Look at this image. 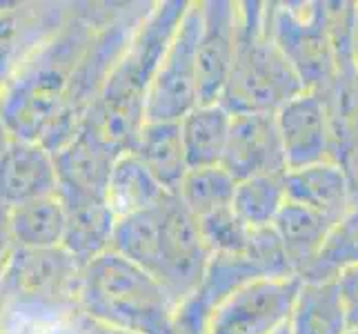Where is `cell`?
<instances>
[{"label": "cell", "mask_w": 358, "mask_h": 334, "mask_svg": "<svg viewBox=\"0 0 358 334\" xmlns=\"http://www.w3.org/2000/svg\"><path fill=\"white\" fill-rule=\"evenodd\" d=\"M120 154L94 127L83 123L78 134L54 152L58 194L105 199L109 174Z\"/></svg>", "instance_id": "7c38bea8"}, {"label": "cell", "mask_w": 358, "mask_h": 334, "mask_svg": "<svg viewBox=\"0 0 358 334\" xmlns=\"http://www.w3.org/2000/svg\"><path fill=\"white\" fill-rule=\"evenodd\" d=\"M350 334H358V330H352V332H350Z\"/></svg>", "instance_id": "836d02e7"}, {"label": "cell", "mask_w": 358, "mask_h": 334, "mask_svg": "<svg viewBox=\"0 0 358 334\" xmlns=\"http://www.w3.org/2000/svg\"><path fill=\"white\" fill-rule=\"evenodd\" d=\"M9 258V256H7ZM7 258L0 256V286H3V277H5V265H7Z\"/></svg>", "instance_id": "1f68e13d"}, {"label": "cell", "mask_w": 358, "mask_h": 334, "mask_svg": "<svg viewBox=\"0 0 358 334\" xmlns=\"http://www.w3.org/2000/svg\"><path fill=\"white\" fill-rule=\"evenodd\" d=\"M223 165L234 181L252 176L285 174V154H282L276 114L269 111H243L231 114V130Z\"/></svg>", "instance_id": "30bf717a"}, {"label": "cell", "mask_w": 358, "mask_h": 334, "mask_svg": "<svg viewBox=\"0 0 358 334\" xmlns=\"http://www.w3.org/2000/svg\"><path fill=\"white\" fill-rule=\"evenodd\" d=\"M109 11L112 5L73 3L63 27L24 60L0 94V116L11 136L41 143L63 116L73 76Z\"/></svg>", "instance_id": "6da1fadb"}, {"label": "cell", "mask_w": 358, "mask_h": 334, "mask_svg": "<svg viewBox=\"0 0 358 334\" xmlns=\"http://www.w3.org/2000/svg\"><path fill=\"white\" fill-rule=\"evenodd\" d=\"M178 125L189 169L223 163L231 130L229 109L220 103H201L187 116H182Z\"/></svg>", "instance_id": "ac0fdd59"}, {"label": "cell", "mask_w": 358, "mask_h": 334, "mask_svg": "<svg viewBox=\"0 0 358 334\" xmlns=\"http://www.w3.org/2000/svg\"><path fill=\"white\" fill-rule=\"evenodd\" d=\"M241 9L234 3H203L199 36V96L201 103H220L238 49Z\"/></svg>", "instance_id": "8fae6325"}, {"label": "cell", "mask_w": 358, "mask_h": 334, "mask_svg": "<svg viewBox=\"0 0 358 334\" xmlns=\"http://www.w3.org/2000/svg\"><path fill=\"white\" fill-rule=\"evenodd\" d=\"M278 334H289V330H287V328H282V330H280Z\"/></svg>", "instance_id": "d6a6232c"}, {"label": "cell", "mask_w": 358, "mask_h": 334, "mask_svg": "<svg viewBox=\"0 0 358 334\" xmlns=\"http://www.w3.org/2000/svg\"><path fill=\"white\" fill-rule=\"evenodd\" d=\"M282 179L289 203L312 209L318 216L327 218L331 225H336L352 207L350 179L338 160L287 169Z\"/></svg>", "instance_id": "5bb4252c"}, {"label": "cell", "mask_w": 358, "mask_h": 334, "mask_svg": "<svg viewBox=\"0 0 358 334\" xmlns=\"http://www.w3.org/2000/svg\"><path fill=\"white\" fill-rule=\"evenodd\" d=\"M201 223V232L205 237L207 247L212 254H243L250 245L252 230L243 225V221L236 216L234 207H225L220 212H214Z\"/></svg>", "instance_id": "d4e9b609"}, {"label": "cell", "mask_w": 358, "mask_h": 334, "mask_svg": "<svg viewBox=\"0 0 358 334\" xmlns=\"http://www.w3.org/2000/svg\"><path fill=\"white\" fill-rule=\"evenodd\" d=\"M14 247L24 250H49L60 247L65 239V207L60 196H47L9 209Z\"/></svg>", "instance_id": "44dd1931"}, {"label": "cell", "mask_w": 358, "mask_h": 334, "mask_svg": "<svg viewBox=\"0 0 358 334\" xmlns=\"http://www.w3.org/2000/svg\"><path fill=\"white\" fill-rule=\"evenodd\" d=\"M331 228L334 225H331L327 218L318 216L316 212H312V209H307L303 205L287 201L285 207L280 209V214L276 216L271 230H274V234L278 237L294 274L299 279L316 261V256L323 250L325 239Z\"/></svg>", "instance_id": "ffe728a7"}, {"label": "cell", "mask_w": 358, "mask_h": 334, "mask_svg": "<svg viewBox=\"0 0 358 334\" xmlns=\"http://www.w3.org/2000/svg\"><path fill=\"white\" fill-rule=\"evenodd\" d=\"M129 152L138 156L169 194H176L189 163L178 123H145Z\"/></svg>", "instance_id": "d6986e66"}, {"label": "cell", "mask_w": 358, "mask_h": 334, "mask_svg": "<svg viewBox=\"0 0 358 334\" xmlns=\"http://www.w3.org/2000/svg\"><path fill=\"white\" fill-rule=\"evenodd\" d=\"M9 141H11V132L7 127V123L3 120V116H0V154L5 152V147L9 145Z\"/></svg>", "instance_id": "f546056e"}, {"label": "cell", "mask_w": 358, "mask_h": 334, "mask_svg": "<svg viewBox=\"0 0 358 334\" xmlns=\"http://www.w3.org/2000/svg\"><path fill=\"white\" fill-rule=\"evenodd\" d=\"M276 127L280 134L287 169H299L323 160H336L334 116L323 92L303 90L276 109Z\"/></svg>", "instance_id": "ba28073f"}, {"label": "cell", "mask_w": 358, "mask_h": 334, "mask_svg": "<svg viewBox=\"0 0 358 334\" xmlns=\"http://www.w3.org/2000/svg\"><path fill=\"white\" fill-rule=\"evenodd\" d=\"M0 334H5V305L0 301Z\"/></svg>", "instance_id": "4dcf8cb0"}, {"label": "cell", "mask_w": 358, "mask_h": 334, "mask_svg": "<svg viewBox=\"0 0 358 334\" xmlns=\"http://www.w3.org/2000/svg\"><path fill=\"white\" fill-rule=\"evenodd\" d=\"M287 330L289 334H350L352 326L338 281L301 279Z\"/></svg>", "instance_id": "2e32d148"}, {"label": "cell", "mask_w": 358, "mask_h": 334, "mask_svg": "<svg viewBox=\"0 0 358 334\" xmlns=\"http://www.w3.org/2000/svg\"><path fill=\"white\" fill-rule=\"evenodd\" d=\"M203 3H189L145 94V123H178L201 105L199 36Z\"/></svg>", "instance_id": "8992f818"}, {"label": "cell", "mask_w": 358, "mask_h": 334, "mask_svg": "<svg viewBox=\"0 0 358 334\" xmlns=\"http://www.w3.org/2000/svg\"><path fill=\"white\" fill-rule=\"evenodd\" d=\"M358 263V203H354L334 228L329 230L323 250L318 252L312 267L301 277L310 279H336L345 267Z\"/></svg>", "instance_id": "cb8c5ba5"}, {"label": "cell", "mask_w": 358, "mask_h": 334, "mask_svg": "<svg viewBox=\"0 0 358 334\" xmlns=\"http://www.w3.org/2000/svg\"><path fill=\"white\" fill-rule=\"evenodd\" d=\"M169 194L134 152H122L109 174L105 201L116 218L134 216L160 205Z\"/></svg>", "instance_id": "e0dca14e"}, {"label": "cell", "mask_w": 358, "mask_h": 334, "mask_svg": "<svg viewBox=\"0 0 358 334\" xmlns=\"http://www.w3.org/2000/svg\"><path fill=\"white\" fill-rule=\"evenodd\" d=\"M76 307L78 314L141 334H171L178 312L163 283L114 250L80 270Z\"/></svg>", "instance_id": "3957f363"}, {"label": "cell", "mask_w": 358, "mask_h": 334, "mask_svg": "<svg viewBox=\"0 0 358 334\" xmlns=\"http://www.w3.org/2000/svg\"><path fill=\"white\" fill-rule=\"evenodd\" d=\"M71 323H73L76 334H141V332H134V330H122V328L101 323V321H94V319L78 314V312L71 316Z\"/></svg>", "instance_id": "4316f807"}, {"label": "cell", "mask_w": 358, "mask_h": 334, "mask_svg": "<svg viewBox=\"0 0 358 334\" xmlns=\"http://www.w3.org/2000/svg\"><path fill=\"white\" fill-rule=\"evenodd\" d=\"M245 7L247 9H241L236 60L220 105L231 114H243V111L276 114V109L292 96L301 94L305 85L271 36L269 22H265V11L258 9L261 5Z\"/></svg>", "instance_id": "5b68a950"}, {"label": "cell", "mask_w": 358, "mask_h": 334, "mask_svg": "<svg viewBox=\"0 0 358 334\" xmlns=\"http://www.w3.org/2000/svg\"><path fill=\"white\" fill-rule=\"evenodd\" d=\"M285 174L252 176L236 183L231 207L250 230H265L274 225L276 216L287 203Z\"/></svg>", "instance_id": "7402d4cb"}, {"label": "cell", "mask_w": 358, "mask_h": 334, "mask_svg": "<svg viewBox=\"0 0 358 334\" xmlns=\"http://www.w3.org/2000/svg\"><path fill=\"white\" fill-rule=\"evenodd\" d=\"M112 250L163 283L178 307L201 290L212 261L199 218L176 196L147 212L118 218Z\"/></svg>", "instance_id": "7a4b0ae2"}, {"label": "cell", "mask_w": 358, "mask_h": 334, "mask_svg": "<svg viewBox=\"0 0 358 334\" xmlns=\"http://www.w3.org/2000/svg\"><path fill=\"white\" fill-rule=\"evenodd\" d=\"M299 288V277L247 281L212 307L203 334H278L289 323Z\"/></svg>", "instance_id": "52a82bcc"}, {"label": "cell", "mask_w": 358, "mask_h": 334, "mask_svg": "<svg viewBox=\"0 0 358 334\" xmlns=\"http://www.w3.org/2000/svg\"><path fill=\"white\" fill-rule=\"evenodd\" d=\"M80 263L63 245L49 250L14 247L7 258L0 301L7 321L58 323L78 312Z\"/></svg>", "instance_id": "277c9868"}, {"label": "cell", "mask_w": 358, "mask_h": 334, "mask_svg": "<svg viewBox=\"0 0 358 334\" xmlns=\"http://www.w3.org/2000/svg\"><path fill=\"white\" fill-rule=\"evenodd\" d=\"M234 190H236V181L231 179L229 172L223 165H214L189 169L174 196L192 216L201 221L220 209L231 207Z\"/></svg>", "instance_id": "603a6c76"}, {"label": "cell", "mask_w": 358, "mask_h": 334, "mask_svg": "<svg viewBox=\"0 0 358 334\" xmlns=\"http://www.w3.org/2000/svg\"><path fill=\"white\" fill-rule=\"evenodd\" d=\"M14 250V237H11V218L9 207L0 203V256L7 258Z\"/></svg>", "instance_id": "83f0119b"}, {"label": "cell", "mask_w": 358, "mask_h": 334, "mask_svg": "<svg viewBox=\"0 0 358 334\" xmlns=\"http://www.w3.org/2000/svg\"><path fill=\"white\" fill-rule=\"evenodd\" d=\"M352 330H358V263L345 267L336 277Z\"/></svg>", "instance_id": "484cf974"}, {"label": "cell", "mask_w": 358, "mask_h": 334, "mask_svg": "<svg viewBox=\"0 0 358 334\" xmlns=\"http://www.w3.org/2000/svg\"><path fill=\"white\" fill-rule=\"evenodd\" d=\"M58 194L54 154L38 141L11 136L0 154V203L18 207Z\"/></svg>", "instance_id": "4fadbf2b"}, {"label": "cell", "mask_w": 358, "mask_h": 334, "mask_svg": "<svg viewBox=\"0 0 358 334\" xmlns=\"http://www.w3.org/2000/svg\"><path fill=\"white\" fill-rule=\"evenodd\" d=\"M65 207V239L63 247L76 258L80 267L94 258L112 250V239L116 230V216L105 199L94 196H71L58 194Z\"/></svg>", "instance_id": "9a60e30c"}, {"label": "cell", "mask_w": 358, "mask_h": 334, "mask_svg": "<svg viewBox=\"0 0 358 334\" xmlns=\"http://www.w3.org/2000/svg\"><path fill=\"white\" fill-rule=\"evenodd\" d=\"M350 54H352V65H354V69H356V78H358V5H354V14H352Z\"/></svg>", "instance_id": "f1b7e54d"}, {"label": "cell", "mask_w": 358, "mask_h": 334, "mask_svg": "<svg viewBox=\"0 0 358 334\" xmlns=\"http://www.w3.org/2000/svg\"><path fill=\"white\" fill-rule=\"evenodd\" d=\"M73 3H0V94L36 49L63 27Z\"/></svg>", "instance_id": "9c48e42d"}]
</instances>
